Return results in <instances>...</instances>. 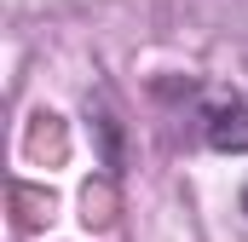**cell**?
Listing matches in <instances>:
<instances>
[{"instance_id": "1", "label": "cell", "mask_w": 248, "mask_h": 242, "mask_svg": "<svg viewBox=\"0 0 248 242\" xmlns=\"http://www.w3.org/2000/svg\"><path fill=\"white\" fill-rule=\"evenodd\" d=\"M202 133H208L214 150H248V92L208 98L202 104Z\"/></svg>"}, {"instance_id": "2", "label": "cell", "mask_w": 248, "mask_h": 242, "mask_svg": "<svg viewBox=\"0 0 248 242\" xmlns=\"http://www.w3.org/2000/svg\"><path fill=\"white\" fill-rule=\"evenodd\" d=\"M243 213H248V190H243Z\"/></svg>"}]
</instances>
